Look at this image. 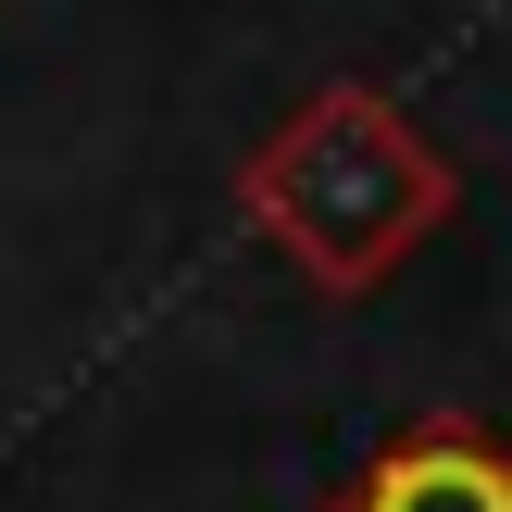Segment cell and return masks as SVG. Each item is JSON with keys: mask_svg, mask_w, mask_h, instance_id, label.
<instances>
[{"mask_svg": "<svg viewBox=\"0 0 512 512\" xmlns=\"http://www.w3.org/2000/svg\"><path fill=\"white\" fill-rule=\"evenodd\" d=\"M238 213L313 275L325 300H375L450 213H463V163L400 113L375 75H325L263 125L238 163Z\"/></svg>", "mask_w": 512, "mask_h": 512, "instance_id": "1", "label": "cell"}, {"mask_svg": "<svg viewBox=\"0 0 512 512\" xmlns=\"http://www.w3.org/2000/svg\"><path fill=\"white\" fill-rule=\"evenodd\" d=\"M325 512H512V438L475 413H413L338 475Z\"/></svg>", "mask_w": 512, "mask_h": 512, "instance_id": "2", "label": "cell"}]
</instances>
